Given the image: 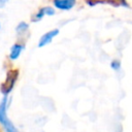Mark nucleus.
Instances as JSON below:
<instances>
[{
    "instance_id": "obj_1",
    "label": "nucleus",
    "mask_w": 132,
    "mask_h": 132,
    "mask_svg": "<svg viewBox=\"0 0 132 132\" xmlns=\"http://www.w3.org/2000/svg\"><path fill=\"white\" fill-rule=\"evenodd\" d=\"M9 96H3L0 101V126L4 132H22L9 119L7 114Z\"/></svg>"
},
{
    "instance_id": "obj_2",
    "label": "nucleus",
    "mask_w": 132,
    "mask_h": 132,
    "mask_svg": "<svg viewBox=\"0 0 132 132\" xmlns=\"http://www.w3.org/2000/svg\"><path fill=\"white\" fill-rule=\"evenodd\" d=\"M18 77H19V72L16 70H10L9 72H7V76L3 81V85L1 88V92L3 96H9L10 92L15 86Z\"/></svg>"
},
{
    "instance_id": "obj_3",
    "label": "nucleus",
    "mask_w": 132,
    "mask_h": 132,
    "mask_svg": "<svg viewBox=\"0 0 132 132\" xmlns=\"http://www.w3.org/2000/svg\"><path fill=\"white\" fill-rule=\"evenodd\" d=\"M59 32H60L59 29H52V30L45 32L44 34H42L38 40V47H44V46L48 45L59 35Z\"/></svg>"
},
{
    "instance_id": "obj_4",
    "label": "nucleus",
    "mask_w": 132,
    "mask_h": 132,
    "mask_svg": "<svg viewBox=\"0 0 132 132\" xmlns=\"http://www.w3.org/2000/svg\"><path fill=\"white\" fill-rule=\"evenodd\" d=\"M24 50H25V45H24L23 43H21V42H15V43H13V44L10 46V48H9L8 59H9L10 61H16V60L21 57V55L23 54Z\"/></svg>"
},
{
    "instance_id": "obj_5",
    "label": "nucleus",
    "mask_w": 132,
    "mask_h": 132,
    "mask_svg": "<svg viewBox=\"0 0 132 132\" xmlns=\"http://www.w3.org/2000/svg\"><path fill=\"white\" fill-rule=\"evenodd\" d=\"M76 0H53V4L57 9L70 10L74 7Z\"/></svg>"
},
{
    "instance_id": "obj_6",
    "label": "nucleus",
    "mask_w": 132,
    "mask_h": 132,
    "mask_svg": "<svg viewBox=\"0 0 132 132\" xmlns=\"http://www.w3.org/2000/svg\"><path fill=\"white\" fill-rule=\"evenodd\" d=\"M29 30V24L26 23V22H21L16 25L15 27V32L19 34V35H22V34H25L27 31Z\"/></svg>"
},
{
    "instance_id": "obj_7",
    "label": "nucleus",
    "mask_w": 132,
    "mask_h": 132,
    "mask_svg": "<svg viewBox=\"0 0 132 132\" xmlns=\"http://www.w3.org/2000/svg\"><path fill=\"white\" fill-rule=\"evenodd\" d=\"M109 66L113 71H120L122 68V62L119 59H113V60H111Z\"/></svg>"
},
{
    "instance_id": "obj_8",
    "label": "nucleus",
    "mask_w": 132,
    "mask_h": 132,
    "mask_svg": "<svg viewBox=\"0 0 132 132\" xmlns=\"http://www.w3.org/2000/svg\"><path fill=\"white\" fill-rule=\"evenodd\" d=\"M42 10H43L44 14H45V15H47V16L54 15V14L56 13L55 8H54V7H52V6H45V7H42Z\"/></svg>"
},
{
    "instance_id": "obj_9",
    "label": "nucleus",
    "mask_w": 132,
    "mask_h": 132,
    "mask_svg": "<svg viewBox=\"0 0 132 132\" xmlns=\"http://www.w3.org/2000/svg\"><path fill=\"white\" fill-rule=\"evenodd\" d=\"M7 3V0H0V8H3Z\"/></svg>"
},
{
    "instance_id": "obj_10",
    "label": "nucleus",
    "mask_w": 132,
    "mask_h": 132,
    "mask_svg": "<svg viewBox=\"0 0 132 132\" xmlns=\"http://www.w3.org/2000/svg\"><path fill=\"white\" fill-rule=\"evenodd\" d=\"M0 29H1V23H0Z\"/></svg>"
}]
</instances>
